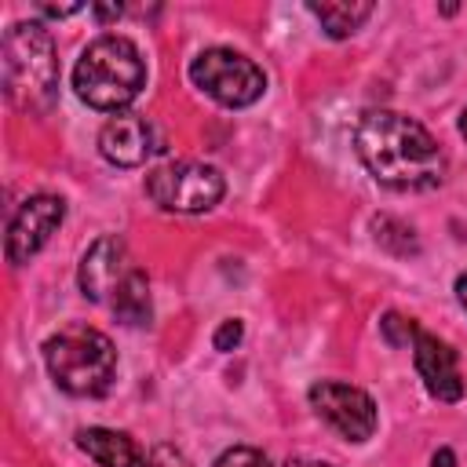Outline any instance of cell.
Returning a JSON list of instances; mask_svg holds the SVG:
<instances>
[{
  "mask_svg": "<svg viewBox=\"0 0 467 467\" xmlns=\"http://www.w3.org/2000/svg\"><path fill=\"white\" fill-rule=\"evenodd\" d=\"M412 350H416V372H420L427 394L438 401H460L463 398V376H460L456 350L423 328L416 332Z\"/></svg>",
  "mask_w": 467,
  "mask_h": 467,
  "instance_id": "obj_11",
  "label": "cell"
},
{
  "mask_svg": "<svg viewBox=\"0 0 467 467\" xmlns=\"http://www.w3.org/2000/svg\"><path fill=\"white\" fill-rule=\"evenodd\" d=\"M109 310L124 321V325H146L150 321V281L142 270H131L128 281L117 288V296L109 299Z\"/></svg>",
  "mask_w": 467,
  "mask_h": 467,
  "instance_id": "obj_13",
  "label": "cell"
},
{
  "mask_svg": "<svg viewBox=\"0 0 467 467\" xmlns=\"http://www.w3.org/2000/svg\"><path fill=\"white\" fill-rule=\"evenodd\" d=\"M306 11L321 22V29L336 40L361 29V22L372 15V4H306Z\"/></svg>",
  "mask_w": 467,
  "mask_h": 467,
  "instance_id": "obj_14",
  "label": "cell"
},
{
  "mask_svg": "<svg viewBox=\"0 0 467 467\" xmlns=\"http://www.w3.org/2000/svg\"><path fill=\"white\" fill-rule=\"evenodd\" d=\"M77 11H80V4H40V15H47V18H66Z\"/></svg>",
  "mask_w": 467,
  "mask_h": 467,
  "instance_id": "obj_18",
  "label": "cell"
},
{
  "mask_svg": "<svg viewBox=\"0 0 467 467\" xmlns=\"http://www.w3.org/2000/svg\"><path fill=\"white\" fill-rule=\"evenodd\" d=\"M4 95L22 113H47L58 99V55L40 22H15L0 44Z\"/></svg>",
  "mask_w": 467,
  "mask_h": 467,
  "instance_id": "obj_2",
  "label": "cell"
},
{
  "mask_svg": "<svg viewBox=\"0 0 467 467\" xmlns=\"http://www.w3.org/2000/svg\"><path fill=\"white\" fill-rule=\"evenodd\" d=\"M431 463H434V467H452V463H456V456H452V452H449V449H438V452H434V460H431Z\"/></svg>",
  "mask_w": 467,
  "mask_h": 467,
  "instance_id": "obj_20",
  "label": "cell"
},
{
  "mask_svg": "<svg viewBox=\"0 0 467 467\" xmlns=\"http://www.w3.org/2000/svg\"><path fill=\"white\" fill-rule=\"evenodd\" d=\"M62 219H66L62 197H55V193H33V197H26L18 204V212L11 215V223H7V241H4L7 263L11 266L29 263L47 244V237L62 226Z\"/></svg>",
  "mask_w": 467,
  "mask_h": 467,
  "instance_id": "obj_8",
  "label": "cell"
},
{
  "mask_svg": "<svg viewBox=\"0 0 467 467\" xmlns=\"http://www.w3.org/2000/svg\"><path fill=\"white\" fill-rule=\"evenodd\" d=\"M460 135L467 139V109H463V117H460Z\"/></svg>",
  "mask_w": 467,
  "mask_h": 467,
  "instance_id": "obj_23",
  "label": "cell"
},
{
  "mask_svg": "<svg viewBox=\"0 0 467 467\" xmlns=\"http://www.w3.org/2000/svg\"><path fill=\"white\" fill-rule=\"evenodd\" d=\"M44 365L73 398H99L113 387L117 376V350L106 332L91 325H66L44 343Z\"/></svg>",
  "mask_w": 467,
  "mask_h": 467,
  "instance_id": "obj_4",
  "label": "cell"
},
{
  "mask_svg": "<svg viewBox=\"0 0 467 467\" xmlns=\"http://www.w3.org/2000/svg\"><path fill=\"white\" fill-rule=\"evenodd\" d=\"M310 409L347 441H368L376 431V401L350 387V383H336V379H321L310 387Z\"/></svg>",
  "mask_w": 467,
  "mask_h": 467,
  "instance_id": "obj_7",
  "label": "cell"
},
{
  "mask_svg": "<svg viewBox=\"0 0 467 467\" xmlns=\"http://www.w3.org/2000/svg\"><path fill=\"white\" fill-rule=\"evenodd\" d=\"M131 255H128V244L120 237H99L84 259H80V270H77V281H80V292L91 299V303H109L117 296V288L128 281L131 274Z\"/></svg>",
  "mask_w": 467,
  "mask_h": 467,
  "instance_id": "obj_9",
  "label": "cell"
},
{
  "mask_svg": "<svg viewBox=\"0 0 467 467\" xmlns=\"http://www.w3.org/2000/svg\"><path fill=\"white\" fill-rule=\"evenodd\" d=\"M161 150L157 128L139 113H117L99 131V153L117 168H139Z\"/></svg>",
  "mask_w": 467,
  "mask_h": 467,
  "instance_id": "obj_10",
  "label": "cell"
},
{
  "mask_svg": "<svg viewBox=\"0 0 467 467\" xmlns=\"http://www.w3.org/2000/svg\"><path fill=\"white\" fill-rule=\"evenodd\" d=\"M285 467H332V463H321V460H306V456H296V460H288Z\"/></svg>",
  "mask_w": 467,
  "mask_h": 467,
  "instance_id": "obj_21",
  "label": "cell"
},
{
  "mask_svg": "<svg viewBox=\"0 0 467 467\" xmlns=\"http://www.w3.org/2000/svg\"><path fill=\"white\" fill-rule=\"evenodd\" d=\"M146 193L157 208L164 212H179V215H197L208 212L223 201L226 193V179L215 164L204 161H171L161 164L146 175Z\"/></svg>",
  "mask_w": 467,
  "mask_h": 467,
  "instance_id": "obj_5",
  "label": "cell"
},
{
  "mask_svg": "<svg viewBox=\"0 0 467 467\" xmlns=\"http://www.w3.org/2000/svg\"><path fill=\"white\" fill-rule=\"evenodd\" d=\"M77 445L99 463V467H157L153 456L124 431L109 427H84L77 434Z\"/></svg>",
  "mask_w": 467,
  "mask_h": 467,
  "instance_id": "obj_12",
  "label": "cell"
},
{
  "mask_svg": "<svg viewBox=\"0 0 467 467\" xmlns=\"http://www.w3.org/2000/svg\"><path fill=\"white\" fill-rule=\"evenodd\" d=\"M73 88L91 109H124L146 88V62L128 36H95L73 69Z\"/></svg>",
  "mask_w": 467,
  "mask_h": 467,
  "instance_id": "obj_3",
  "label": "cell"
},
{
  "mask_svg": "<svg viewBox=\"0 0 467 467\" xmlns=\"http://www.w3.org/2000/svg\"><path fill=\"white\" fill-rule=\"evenodd\" d=\"M354 150L368 175L390 190H434L445 179V153L434 135L398 109L361 113Z\"/></svg>",
  "mask_w": 467,
  "mask_h": 467,
  "instance_id": "obj_1",
  "label": "cell"
},
{
  "mask_svg": "<svg viewBox=\"0 0 467 467\" xmlns=\"http://www.w3.org/2000/svg\"><path fill=\"white\" fill-rule=\"evenodd\" d=\"M379 328H383V339L387 343H394V347H405L409 339H416V321L412 317H401V314H383V321H379Z\"/></svg>",
  "mask_w": 467,
  "mask_h": 467,
  "instance_id": "obj_15",
  "label": "cell"
},
{
  "mask_svg": "<svg viewBox=\"0 0 467 467\" xmlns=\"http://www.w3.org/2000/svg\"><path fill=\"white\" fill-rule=\"evenodd\" d=\"M91 15H95L99 22H113V18H120V4H95Z\"/></svg>",
  "mask_w": 467,
  "mask_h": 467,
  "instance_id": "obj_19",
  "label": "cell"
},
{
  "mask_svg": "<svg viewBox=\"0 0 467 467\" xmlns=\"http://www.w3.org/2000/svg\"><path fill=\"white\" fill-rule=\"evenodd\" d=\"M241 339H244V325H241V317H226V321L215 328L212 347H215V350H234Z\"/></svg>",
  "mask_w": 467,
  "mask_h": 467,
  "instance_id": "obj_17",
  "label": "cell"
},
{
  "mask_svg": "<svg viewBox=\"0 0 467 467\" xmlns=\"http://www.w3.org/2000/svg\"><path fill=\"white\" fill-rule=\"evenodd\" d=\"M456 296H460V303H463V310H467V270L456 277Z\"/></svg>",
  "mask_w": 467,
  "mask_h": 467,
  "instance_id": "obj_22",
  "label": "cell"
},
{
  "mask_svg": "<svg viewBox=\"0 0 467 467\" xmlns=\"http://www.w3.org/2000/svg\"><path fill=\"white\" fill-rule=\"evenodd\" d=\"M190 80L208 99H215L219 106H230V109L252 106L266 91L263 69L248 55H241L234 47H208V51H201L190 62Z\"/></svg>",
  "mask_w": 467,
  "mask_h": 467,
  "instance_id": "obj_6",
  "label": "cell"
},
{
  "mask_svg": "<svg viewBox=\"0 0 467 467\" xmlns=\"http://www.w3.org/2000/svg\"><path fill=\"white\" fill-rule=\"evenodd\" d=\"M215 467H270V460H266L259 449L234 445V449H226V452L215 460Z\"/></svg>",
  "mask_w": 467,
  "mask_h": 467,
  "instance_id": "obj_16",
  "label": "cell"
}]
</instances>
